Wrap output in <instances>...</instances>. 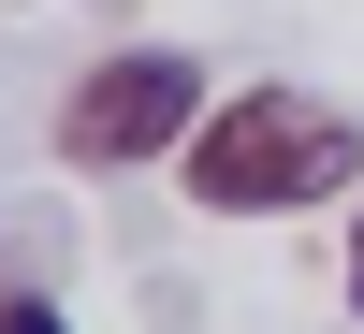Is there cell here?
<instances>
[{"instance_id": "obj_2", "label": "cell", "mask_w": 364, "mask_h": 334, "mask_svg": "<svg viewBox=\"0 0 364 334\" xmlns=\"http://www.w3.org/2000/svg\"><path fill=\"white\" fill-rule=\"evenodd\" d=\"M190 102H204V73L175 44H117L102 73L58 102V145H73L87 174H117V160H161V145H190Z\"/></svg>"}, {"instance_id": "obj_1", "label": "cell", "mask_w": 364, "mask_h": 334, "mask_svg": "<svg viewBox=\"0 0 364 334\" xmlns=\"http://www.w3.org/2000/svg\"><path fill=\"white\" fill-rule=\"evenodd\" d=\"M350 116H321V102H291V87H262V102H219L190 131V204H219V218H262V204H306V189H336L350 174Z\"/></svg>"}, {"instance_id": "obj_4", "label": "cell", "mask_w": 364, "mask_h": 334, "mask_svg": "<svg viewBox=\"0 0 364 334\" xmlns=\"http://www.w3.org/2000/svg\"><path fill=\"white\" fill-rule=\"evenodd\" d=\"M350 291H364V233H350Z\"/></svg>"}, {"instance_id": "obj_3", "label": "cell", "mask_w": 364, "mask_h": 334, "mask_svg": "<svg viewBox=\"0 0 364 334\" xmlns=\"http://www.w3.org/2000/svg\"><path fill=\"white\" fill-rule=\"evenodd\" d=\"M0 334H73V320H58V306H29V291H15V306H0Z\"/></svg>"}]
</instances>
